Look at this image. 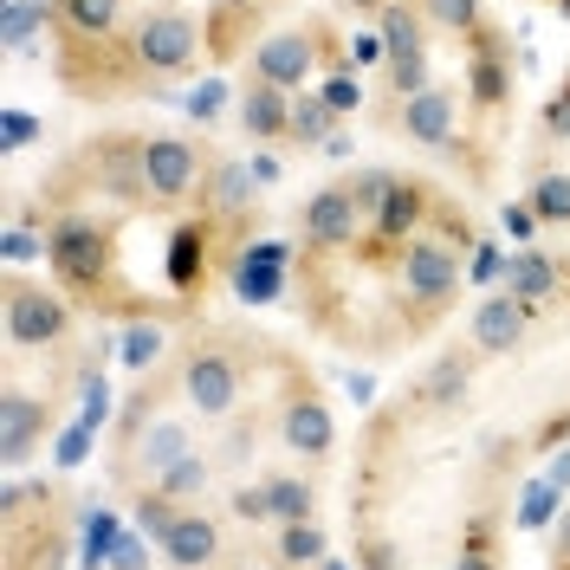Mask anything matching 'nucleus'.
I'll list each match as a JSON object with an SVG mask.
<instances>
[{"label":"nucleus","mask_w":570,"mask_h":570,"mask_svg":"<svg viewBox=\"0 0 570 570\" xmlns=\"http://www.w3.org/2000/svg\"><path fill=\"white\" fill-rule=\"evenodd\" d=\"M46 279H59L78 318L98 324H137L163 318L124 273V234L98 208H46Z\"/></svg>","instance_id":"f257e3e1"},{"label":"nucleus","mask_w":570,"mask_h":570,"mask_svg":"<svg viewBox=\"0 0 570 570\" xmlns=\"http://www.w3.org/2000/svg\"><path fill=\"white\" fill-rule=\"evenodd\" d=\"M176 383H181V409L195 422H227L253 390V351L247 337L234 331H195L176 344Z\"/></svg>","instance_id":"f03ea898"},{"label":"nucleus","mask_w":570,"mask_h":570,"mask_svg":"<svg viewBox=\"0 0 570 570\" xmlns=\"http://www.w3.org/2000/svg\"><path fill=\"white\" fill-rule=\"evenodd\" d=\"M461 292H466V253L448 234H434V227L395 259V298H402V331L409 337L434 331L461 305Z\"/></svg>","instance_id":"7ed1b4c3"},{"label":"nucleus","mask_w":570,"mask_h":570,"mask_svg":"<svg viewBox=\"0 0 570 570\" xmlns=\"http://www.w3.org/2000/svg\"><path fill=\"white\" fill-rule=\"evenodd\" d=\"M344 52H351L344 33H337L324 13H305V20L273 27V33L253 46L247 78H266V85H279V91H312V85L324 78V66H337Z\"/></svg>","instance_id":"20e7f679"},{"label":"nucleus","mask_w":570,"mask_h":570,"mask_svg":"<svg viewBox=\"0 0 570 570\" xmlns=\"http://www.w3.org/2000/svg\"><path fill=\"white\" fill-rule=\"evenodd\" d=\"M0 324H7V344L13 351H66L71 331H78V305L59 292V279H33V273L7 266Z\"/></svg>","instance_id":"39448f33"},{"label":"nucleus","mask_w":570,"mask_h":570,"mask_svg":"<svg viewBox=\"0 0 570 570\" xmlns=\"http://www.w3.org/2000/svg\"><path fill=\"white\" fill-rule=\"evenodd\" d=\"M195 434H202V422H195L188 409H163L142 434L110 441V487H117V493H142V487H156L169 466H181L188 454H202Z\"/></svg>","instance_id":"423d86ee"},{"label":"nucleus","mask_w":570,"mask_h":570,"mask_svg":"<svg viewBox=\"0 0 570 570\" xmlns=\"http://www.w3.org/2000/svg\"><path fill=\"white\" fill-rule=\"evenodd\" d=\"M434 208H441V195H434L422 176H395L390 195H383V208L370 214V227H363V240H356V259H363V266H395V259L434 227Z\"/></svg>","instance_id":"0eeeda50"},{"label":"nucleus","mask_w":570,"mask_h":570,"mask_svg":"<svg viewBox=\"0 0 570 570\" xmlns=\"http://www.w3.org/2000/svg\"><path fill=\"white\" fill-rule=\"evenodd\" d=\"M461 91H466V124L473 130H493L499 117L519 98V78H512V39L499 20H487L480 33L461 46Z\"/></svg>","instance_id":"6e6552de"},{"label":"nucleus","mask_w":570,"mask_h":570,"mask_svg":"<svg viewBox=\"0 0 570 570\" xmlns=\"http://www.w3.org/2000/svg\"><path fill=\"white\" fill-rule=\"evenodd\" d=\"M130 52H137L149 85H169V78H188V71L202 66L208 27L195 13H181V7H149V13L130 20Z\"/></svg>","instance_id":"1a4fd4ad"},{"label":"nucleus","mask_w":570,"mask_h":570,"mask_svg":"<svg viewBox=\"0 0 570 570\" xmlns=\"http://www.w3.org/2000/svg\"><path fill=\"white\" fill-rule=\"evenodd\" d=\"M208 142L176 137V130H142V181H149V214H195L202 176H208Z\"/></svg>","instance_id":"9d476101"},{"label":"nucleus","mask_w":570,"mask_h":570,"mask_svg":"<svg viewBox=\"0 0 570 570\" xmlns=\"http://www.w3.org/2000/svg\"><path fill=\"white\" fill-rule=\"evenodd\" d=\"M273 434L279 448H292L298 461H331L337 454V422H331V402H324L318 376L285 363V383H279V402H273Z\"/></svg>","instance_id":"9b49d317"},{"label":"nucleus","mask_w":570,"mask_h":570,"mask_svg":"<svg viewBox=\"0 0 570 570\" xmlns=\"http://www.w3.org/2000/svg\"><path fill=\"white\" fill-rule=\"evenodd\" d=\"M383 78H390V98L395 105H409L415 91L434 85V27H428L422 0H390L383 7Z\"/></svg>","instance_id":"f8f14e48"},{"label":"nucleus","mask_w":570,"mask_h":570,"mask_svg":"<svg viewBox=\"0 0 570 570\" xmlns=\"http://www.w3.org/2000/svg\"><path fill=\"white\" fill-rule=\"evenodd\" d=\"M390 130L415 149H434V156H466V91L434 78L409 105H395Z\"/></svg>","instance_id":"ddd939ff"},{"label":"nucleus","mask_w":570,"mask_h":570,"mask_svg":"<svg viewBox=\"0 0 570 570\" xmlns=\"http://www.w3.org/2000/svg\"><path fill=\"white\" fill-rule=\"evenodd\" d=\"M356 240H363V208L351 202V188L344 181L312 188L305 208H298V253H305V266L344 259V253H356Z\"/></svg>","instance_id":"4468645a"},{"label":"nucleus","mask_w":570,"mask_h":570,"mask_svg":"<svg viewBox=\"0 0 570 570\" xmlns=\"http://www.w3.org/2000/svg\"><path fill=\"white\" fill-rule=\"evenodd\" d=\"M259 176H253L247 156H208V176H202V195H195V214H208L214 227L227 234V240H240L253 227V214H259Z\"/></svg>","instance_id":"2eb2a0df"},{"label":"nucleus","mask_w":570,"mask_h":570,"mask_svg":"<svg viewBox=\"0 0 570 570\" xmlns=\"http://www.w3.org/2000/svg\"><path fill=\"white\" fill-rule=\"evenodd\" d=\"M46 441H59V402L7 383L0 390V461H7V473H20Z\"/></svg>","instance_id":"dca6fc26"},{"label":"nucleus","mask_w":570,"mask_h":570,"mask_svg":"<svg viewBox=\"0 0 570 570\" xmlns=\"http://www.w3.org/2000/svg\"><path fill=\"white\" fill-rule=\"evenodd\" d=\"M220 247H227V234L214 227L208 214H176V227H169V253H163L169 292L195 305V292H208V273L220 266Z\"/></svg>","instance_id":"f3484780"},{"label":"nucleus","mask_w":570,"mask_h":570,"mask_svg":"<svg viewBox=\"0 0 570 570\" xmlns=\"http://www.w3.org/2000/svg\"><path fill=\"white\" fill-rule=\"evenodd\" d=\"M227 285L240 305H279L292 285V247L285 240H240L227 259Z\"/></svg>","instance_id":"a211bd4d"},{"label":"nucleus","mask_w":570,"mask_h":570,"mask_svg":"<svg viewBox=\"0 0 570 570\" xmlns=\"http://www.w3.org/2000/svg\"><path fill=\"white\" fill-rule=\"evenodd\" d=\"M532 324H538V305H525L519 292H505V285H499V292H487V298L473 305L466 344L493 363V356H512V351H519V344L532 337Z\"/></svg>","instance_id":"6ab92c4d"},{"label":"nucleus","mask_w":570,"mask_h":570,"mask_svg":"<svg viewBox=\"0 0 570 570\" xmlns=\"http://www.w3.org/2000/svg\"><path fill=\"white\" fill-rule=\"evenodd\" d=\"M163 564L169 570H220V558H227V532H220V519H214L208 505H188L176 525L163 532Z\"/></svg>","instance_id":"aec40b11"},{"label":"nucleus","mask_w":570,"mask_h":570,"mask_svg":"<svg viewBox=\"0 0 570 570\" xmlns=\"http://www.w3.org/2000/svg\"><path fill=\"white\" fill-rule=\"evenodd\" d=\"M240 137H247V149L292 142V91L266 85V78H240Z\"/></svg>","instance_id":"412c9836"},{"label":"nucleus","mask_w":570,"mask_h":570,"mask_svg":"<svg viewBox=\"0 0 570 570\" xmlns=\"http://www.w3.org/2000/svg\"><path fill=\"white\" fill-rule=\"evenodd\" d=\"M480 363H487V356L473 351V344L441 351V356H434V370L415 383V409H422V415H448V409H461L466 383H473V370H480Z\"/></svg>","instance_id":"4be33fe9"},{"label":"nucleus","mask_w":570,"mask_h":570,"mask_svg":"<svg viewBox=\"0 0 570 570\" xmlns=\"http://www.w3.org/2000/svg\"><path fill=\"white\" fill-rule=\"evenodd\" d=\"M564 279H570V266L558 259V253H544V247H512L505 253V292H519L525 305H558L564 298Z\"/></svg>","instance_id":"5701e85b"},{"label":"nucleus","mask_w":570,"mask_h":570,"mask_svg":"<svg viewBox=\"0 0 570 570\" xmlns=\"http://www.w3.org/2000/svg\"><path fill=\"white\" fill-rule=\"evenodd\" d=\"M259 7H266V0H208L202 27H208V59L214 66L253 52V20H259Z\"/></svg>","instance_id":"b1692460"},{"label":"nucleus","mask_w":570,"mask_h":570,"mask_svg":"<svg viewBox=\"0 0 570 570\" xmlns=\"http://www.w3.org/2000/svg\"><path fill=\"white\" fill-rule=\"evenodd\" d=\"M52 13H59V27L52 39H117L130 20V0H52Z\"/></svg>","instance_id":"393cba45"},{"label":"nucleus","mask_w":570,"mask_h":570,"mask_svg":"<svg viewBox=\"0 0 570 570\" xmlns=\"http://www.w3.org/2000/svg\"><path fill=\"white\" fill-rule=\"evenodd\" d=\"M499 505H480L473 519L461 525V544H454V570H505V551H499Z\"/></svg>","instance_id":"a878e982"},{"label":"nucleus","mask_w":570,"mask_h":570,"mask_svg":"<svg viewBox=\"0 0 570 570\" xmlns=\"http://www.w3.org/2000/svg\"><path fill=\"white\" fill-rule=\"evenodd\" d=\"M52 27H59L52 0H0V46H7V52L39 46V33H52Z\"/></svg>","instance_id":"bb28decb"},{"label":"nucleus","mask_w":570,"mask_h":570,"mask_svg":"<svg viewBox=\"0 0 570 570\" xmlns=\"http://www.w3.org/2000/svg\"><path fill=\"white\" fill-rule=\"evenodd\" d=\"M124 532H130V525H124L117 512L85 505V512H78V564H85V570H110V558H117Z\"/></svg>","instance_id":"cd10ccee"},{"label":"nucleus","mask_w":570,"mask_h":570,"mask_svg":"<svg viewBox=\"0 0 570 570\" xmlns=\"http://www.w3.org/2000/svg\"><path fill=\"white\" fill-rule=\"evenodd\" d=\"M266 499H273V532L318 519V487H312V473H266Z\"/></svg>","instance_id":"c85d7f7f"},{"label":"nucleus","mask_w":570,"mask_h":570,"mask_svg":"<svg viewBox=\"0 0 570 570\" xmlns=\"http://www.w3.org/2000/svg\"><path fill=\"white\" fill-rule=\"evenodd\" d=\"M331 558V538H324L318 519H305V525H279V544H273V564L279 570H318Z\"/></svg>","instance_id":"c756f323"},{"label":"nucleus","mask_w":570,"mask_h":570,"mask_svg":"<svg viewBox=\"0 0 570 570\" xmlns=\"http://www.w3.org/2000/svg\"><path fill=\"white\" fill-rule=\"evenodd\" d=\"M337 110L324 105L318 91H292V149H324V142L337 137Z\"/></svg>","instance_id":"7c9ffc66"},{"label":"nucleus","mask_w":570,"mask_h":570,"mask_svg":"<svg viewBox=\"0 0 570 570\" xmlns=\"http://www.w3.org/2000/svg\"><path fill=\"white\" fill-rule=\"evenodd\" d=\"M117 356H124V370H130V376H149V370L169 356V324H163V318H137L124 337H117Z\"/></svg>","instance_id":"2f4dec72"},{"label":"nucleus","mask_w":570,"mask_h":570,"mask_svg":"<svg viewBox=\"0 0 570 570\" xmlns=\"http://www.w3.org/2000/svg\"><path fill=\"white\" fill-rule=\"evenodd\" d=\"M428 27L441 39H454V46H466V39L487 27V0H422Z\"/></svg>","instance_id":"473e14b6"},{"label":"nucleus","mask_w":570,"mask_h":570,"mask_svg":"<svg viewBox=\"0 0 570 570\" xmlns=\"http://www.w3.org/2000/svg\"><path fill=\"white\" fill-rule=\"evenodd\" d=\"M525 202H532V214L544 220V234H551V227L570 234V169H538L532 188H525Z\"/></svg>","instance_id":"72a5a7b5"},{"label":"nucleus","mask_w":570,"mask_h":570,"mask_svg":"<svg viewBox=\"0 0 570 570\" xmlns=\"http://www.w3.org/2000/svg\"><path fill=\"white\" fill-rule=\"evenodd\" d=\"M312 91H318V98L337 110V117H356V110H363V71H356L351 52H344L337 66H324V78L312 85Z\"/></svg>","instance_id":"f704fd0d"},{"label":"nucleus","mask_w":570,"mask_h":570,"mask_svg":"<svg viewBox=\"0 0 570 570\" xmlns=\"http://www.w3.org/2000/svg\"><path fill=\"white\" fill-rule=\"evenodd\" d=\"M208 480H214V461H208V454H188L181 466H169V473L156 480V493H169L176 505H202Z\"/></svg>","instance_id":"c9c22d12"},{"label":"nucleus","mask_w":570,"mask_h":570,"mask_svg":"<svg viewBox=\"0 0 570 570\" xmlns=\"http://www.w3.org/2000/svg\"><path fill=\"white\" fill-rule=\"evenodd\" d=\"M0 253H7V266H20V273H27V259H46V220L33 227L27 214H13V227H7Z\"/></svg>","instance_id":"e433bc0d"},{"label":"nucleus","mask_w":570,"mask_h":570,"mask_svg":"<svg viewBox=\"0 0 570 570\" xmlns=\"http://www.w3.org/2000/svg\"><path fill=\"white\" fill-rule=\"evenodd\" d=\"M551 512H564V493H558L551 480H532V487H525V499H519V512H512V525H519V532H538Z\"/></svg>","instance_id":"4c0bfd02"},{"label":"nucleus","mask_w":570,"mask_h":570,"mask_svg":"<svg viewBox=\"0 0 570 570\" xmlns=\"http://www.w3.org/2000/svg\"><path fill=\"white\" fill-rule=\"evenodd\" d=\"M538 137L544 142H570V71L544 91V110H538Z\"/></svg>","instance_id":"58836bf2"},{"label":"nucleus","mask_w":570,"mask_h":570,"mask_svg":"<svg viewBox=\"0 0 570 570\" xmlns=\"http://www.w3.org/2000/svg\"><path fill=\"white\" fill-rule=\"evenodd\" d=\"M227 512H234L240 525H273V499H266V480H240V487H227Z\"/></svg>","instance_id":"ea45409f"},{"label":"nucleus","mask_w":570,"mask_h":570,"mask_svg":"<svg viewBox=\"0 0 570 570\" xmlns=\"http://www.w3.org/2000/svg\"><path fill=\"white\" fill-rule=\"evenodd\" d=\"M505 253H512V247H499V240H487V234H480V247L466 253V285H487V292H499V285H505Z\"/></svg>","instance_id":"a19ab883"},{"label":"nucleus","mask_w":570,"mask_h":570,"mask_svg":"<svg viewBox=\"0 0 570 570\" xmlns=\"http://www.w3.org/2000/svg\"><path fill=\"white\" fill-rule=\"evenodd\" d=\"M390 181H395V169H351V176H344V188H351V202L363 208V227H370V214L383 208Z\"/></svg>","instance_id":"79ce46f5"},{"label":"nucleus","mask_w":570,"mask_h":570,"mask_svg":"<svg viewBox=\"0 0 570 570\" xmlns=\"http://www.w3.org/2000/svg\"><path fill=\"white\" fill-rule=\"evenodd\" d=\"M499 227H505V247H538V234H544V220L532 214V202H525V195L499 208Z\"/></svg>","instance_id":"37998d69"},{"label":"nucleus","mask_w":570,"mask_h":570,"mask_svg":"<svg viewBox=\"0 0 570 570\" xmlns=\"http://www.w3.org/2000/svg\"><path fill=\"white\" fill-rule=\"evenodd\" d=\"M91 441H98V428H91V422H71V428H59V441H52V466H59V473H71V466H85V454H91Z\"/></svg>","instance_id":"c03bdc74"},{"label":"nucleus","mask_w":570,"mask_h":570,"mask_svg":"<svg viewBox=\"0 0 570 570\" xmlns=\"http://www.w3.org/2000/svg\"><path fill=\"white\" fill-rule=\"evenodd\" d=\"M181 105H188V117H195V124H202V130H208L214 117H220V110H227V78H202V85H195V91H188V98H181Z\"/></svg>","instance_id":"a18cd8bd"},{"label":"nucleus","mask_w":570,"mask_h":570,"mask_svg":"<svg viewBox=\"0 0 570 570\" xmlns=\"http://www.w3.org/2000/svg\"><path fill=\"white\" fill-rule=\"evenodd\" d=\"M149 551H156V538H142L137 525H130L124 544H117V558H110V570H149Z\"/></svg>","instance_id":"49530a36"},{"label":"nucleus","mask_w":570,"mask_h":570,"mask_svg":"<svg viewBox=\"0 0 570 570\" xmlns=\"http://www.w3.org/2000/svg\"><path fill=\"white\" fill-rule=\"evenodd\" d=\"M27 142H39V117L33 110H7V149H27Z\"/></svg>","instance_id":"de8ad7c7"},{"label":"nucleus","mask_w":570,"mask_h":570,"mask_svg":"<svg viewBox=\"0 0 570 570\" xmlns=\"http://www.w3.org/2000/svg\"><path fill=\"white\" fill-rule=\"evenodd\" d=\"M351 59L356 66H383L390 52H383V27H363V33L351 39Z\"/></svg>","instance_id":"09e8293b"},{"label":"nucleus","mask_w":570,"mask_h":570,"mask_svg":"<svg viewBox=\"0 0 570 570\" xmlns=\"http://www.w3.org/2000/svg\"><path fill=\"white\" fill-rule=\"evenodd\" d=\"M356 564L363 570H395V544L390 538H363V544H356Z\"/></svg>","instance_id":"8fccbe9b"},{"label":"nucleus","mask_w":570,"mask_h":570,"mask_svg":"<svg viewBox=\"0 0 570 570\" xmlns=\"http://www.w3.org/2000/svg\"><path fill=\"white\" fill-rule=\"evenodd\" d=\"M247 163H253V176H259V188L279 181V156H273V149H247Z\"/></svg>","instance_id":"3c124183"},{"label":"nucleus","mask_w":570,"mask_h":570,"mask_svg":"<svg viewBox=\"0 0 570 570\" xmlns=\"http://www.w3.org/2000/svg\"><path fill=\"white\" fill-rule=\"evenodd\" d=\"M544 480H551L558 493H570V448H564V454H551V473H544Z\"/></svg>","instance_id":"603ef678"},{"label":"nucleus","mask_w":570,"mask_h":570,"mask_svg":"<svg viewBox=\"0 0 570 570\" xmlns=\"http://www.w3.org/2000/svg\"><path fill=\"white\" fill-rule=\"evenodd\" d=\"M220 570H279V564H259L253 551H227V558H220Z\"/></svg>","instance_id":"864d4df0"},{"label":"nucleus","mask_w":570,"mask_h":570,"mask_svg":"<svg viewBox=\"0 0 570 570\" xmlns=\"http://www.w3.org/2000/svg\"><path fill=\"white\" fill-rule=\"evenodd\" d=\"M344 7H351L356 20H383V7H390V0H344Z\"/></svg>","instance_id":"5fc2aeb1"},{"label":"nucleus","mask_w":570,"mask_h":570,"mask_svg":"<svg viewBox=\"0 0 570 570\" xmlns=\"http://www.w3.org/2000/svg\"><path fill=\"white\" fill-rule=\"evenodd\" d=\"M558 558H570V499H564V512H558V544H551Z\"/></svg>","instance_id":"6e6d98bb"},{"label":"nucleus","mask_w":570,"mask_h":570,"mask_svg":"<svg viewBox=\"0 0 570 570\" xmlns=\"http://www.w3.org/2000/svg\"><path fill=\"white\" fill-rule=\"evenodd\" d=\"M318 570H351V564H344V558H324V564Z\"/></svg>","instance_id":"4d7b16f0"},{"label":"nucleus","mask_w":570,"mask_h":570,"mask_svg":"<svg viewBox=\"0 0 570 570\" xmlns=\"http://www.w3.org/2000/svg\"><path fill=\"white\" fill-rule=\"evenodd\" d=\"M551 7H558V13H570V0H551Z\"/></svg>","instance_id":"13d9d810"},{"label":"nucleus","mask_w":570,"mask_h":570,"mask_svg":"<svg viewBox=\"0 0 570 570\" xmlns=\"http://www.w3.org/2000/svg\"><path fill=\"white\" fill-rule=\"evenodd\" d=\"M169 7H176V0H169Z\"/></svg>","instance_id":"bf43d9fd"}]
</instances>
